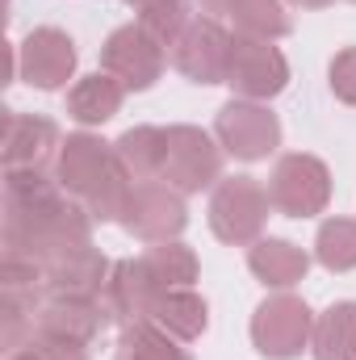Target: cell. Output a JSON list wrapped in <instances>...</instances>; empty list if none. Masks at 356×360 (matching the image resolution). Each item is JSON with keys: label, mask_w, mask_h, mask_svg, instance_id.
I'll return each instance as SVG.
<instances>
[{"label": "cell", "mask_w": 356, "mask_h": 360, "mask_svg": "<svg viewBox=\"0 0 356 360\" xmlns=\"http://www.w3.org/2000/svg\"><path fill=\"white\" fill-rule=\"evenodd\" d=\"M113 264L92 248H76L59 260H51L42 269V285H46V297H84V302H101L105 293V281H109Z\"/></svg>", "instance_id": "15"}, {"label": "cell", "mask_w": 356, "mask_h": 360, "mask_svg": "<svg viewBox=\"0 0 356 360\" xmlns=\"http://www.w3.org/2000/svg\"><path fill=\"white\" fill-rule=\"evenodd\" d=\"M352 4H356V0H352Z\"/></svg>", "instance_id": "31"}, {"label": "cell", "mask_w": 356, "mask_h": 360, "mask_svg": "<svg viewBox=\"0 0 356 360\" xmlns=\"http://www.w3.org/2000/svg\"><path fill=\"white\" fill-rule=\"evenodd\" d=\"M59 126L42 113H17L8 109L4 113V126H0V160H4V172H25V168H38V172H51V164L59 160Z\"/></svg>", "instance_id": "12"}, {"label": "cell", "mask_w": 356, "mask_h": 360, "mask_svg": "<svg viewBox=\"0 0 356 360\" xmlns=\"http://www.w3.org/2000/svg\"><path fill=\"white\" fill-rule=\"evenodd\" d=\"M222 176V143H214L201 126H168L164 184L177 193H201Z\"/></svg>", "instance_id": "10"}, {"label": "cell", "mask_w": 356, "mask_h": 360, "mask_svg": "<svg viewBox=\"0 0 356 360\" xmlns=\"http://www.w3.org/2000/svg\"><path fill=\"white\" fill-rule=\"evenodd\" d=\"M122 96H126V89L109 72H96V76L76 80V89L68 92V113L80 126H105L122 109Z\"/></svg>", "instance_id": "22"}, {"label": "cell", "mask_w": 356, "mask_h": 360, "mask_svg": "<svg viewBox=\"0 0 356 360\" xmlns=\"http://www.w3.org/2000/svg\"><path fill=\"white\" fill-rule=\"evenodd\" d=\"M189 222L184 193L164 180H139L130 188V201L122 210V226L143 243H172Z\"/></svg>", "instance_id": "8"}, {"label": "cell", "mask_w": 356, "mask_h": 360, "mask_svg": "<svg viewBox=\"0 0 356 360\" xmlns=\"http://www.w3.org/2000/svg\"><path fill=\"white\" fill-rule=\"evenodd\" d=\"M17 59H21V80L34 84V89L51 92V89H63L76 72V42L55 30V25H38L25 34V42L17 46Z\"/></svg>", "instance_id": "13"}, {"label": "cell", "mask_w": 356, "mask_h": 360, "mask_svg": "<svg viewBox=\"0 0 356 360\" xmlns=\"http://www.w3.org/2000/svg\"><path fill=\"white\" fill-rule=\"evenodd\" d=\"M101 68H105L126 92H143L164 76V46H160L139 21H130V25H117V30L105 38V46H101Z\"/></svg>", "instance_id": "9"}, {"label": "cell", "mask_w": 356, "mask_h": 360, "mask_svg": "<svg viewBox=\"0 0 356 360\" xmlns=\"http://www.w3.org/2000/svg\"><path fill=\"white\" fill-rule=\"evenodd\" d=\"M214 139L222 143L227 155L256 164L281 147V122L260 101H227L214 117Z\"/></svg>", "instance_id": "6"}, {"label": "cell", "mask_w": 356, "mask_h": 360, "mask_svg": "<svg viewBox=\"0 0 356 360\" xmlns=\"http://www.w3.org/2000/svg\"><path fill=\"white\" fill-rule=\"evenodd\" d=\"M113 360H193V356L180 348V340H172L164 327H155L151 319H143V323L122 327L117 356Z\"/></svg>", "instance_id": "24"}, {"label": "cell", "mask_w": 356, "mask_h": 360, "mask_svg": "<svg viewBox=\"0 0 356 360\" xmlns=\"http://www.w3.org/2000/svg\"><path fill=\"white\" fill-rule=\"evenodd\" d=\"M231 30L214 17H193V25L172 42V68L189 84H227Z\"/></svg>", "instance_id": "11"}, {"label": "cell", "mask_w": 356, "mask_h": 360, "mask_svg": "<svg viewBox=\"0 0 356 360\" xmlns=\"http://www.w3.org/2000/svg\"><path fill=\"white\" fill-rule=\"evenodd\" d=\"M314 260L327 272L356 269V218H327L314 235Z\"/></svg>", "instance_id": "25"}, {"label": "cell", "mask_w": 356, "mask_h": 360, "mask_svg": "<svg viewBox=\"0 0 356 360\" xmlns=\"http://www.w3.org/2000/svg\"><path fill=\"white\" fill-rule=\"evenodd\" d=\"M314 360H356V302H336L314 319Z\"/></svg>", "instance_id": "21"}, {"label": "cell", "mask_w": 356, "mask_h": 360, "mask_svg": "<svg viewBox=\"0 0 356 360\" xmlns=\"http://www.w3.org/2000/svg\"><path fill=\"white\" fill-rule=\"evenodd\" d=\"M268 188L252 176H231V180H218L214 197H210V231L222 239V243H256L260 231L268 222Z\"/></svg>", "instance_id": "4"}, {"label": "cell", "mask_w": 356, "mask_h": 360, "mask_svg": "<svg viewBox=\"0 0 356 360\" xmlns=\"http://www.w3.org/2000/svg\"><path fill=\"white\" fill-rule=\"evenodd\" d=\"M89 205L72 201L55 172H4V252L34 264H51L92 243Z\"/></svg>", "instance_id": "1"}, {"label": "cell", "mask_w": 356, "mask_h": 360, "mask_svg": "<svg viewBox=\"0 0 356 360\" xmlns=\"http://www.w3.org/2000/svg\"><path fill=\"white\" fill-rule=\"evenodd\" d=\"M268 197H272V210L285 218H314L331 201V172L319 155L289 151L276 160L268 176Z\"/></svg>", "instance_id": "3"}, {"label": "cell", "mask_w": 356, "mask_h": 360, "mask_svg": "<svg viewBox=\"0 0 356 360\" xmlns=\"http://www.w3.org/2000/svg\"><path fill=\"white\" fill-rule=\"evenodd\" d=\"M201 8L214 21H231L235 34H252V38H268V42L289 34L285 0H201Z\"/></svg>", "instance_id": "17"}, {"label": "cell", "mask_w": 356, "mask_h": 360, "mask_svg": "<svg viewBox=\"0 0 356 360\" xmlns=\"http://www.w3.org/2000/svg\"><path fill=\"white\" fill-rule=\"evenodd\" d=\"M160 293L164 289L151 281V272L143 269V260H117L113 272H109V281H105V293H101L105 323H113V327L143 323Z\"/></svg>", "instance_id": "14"}, {"label": "cell", "mask_w": 356, "mask_h": 360, "mask_svg": "<svg viewBox=\"0 0 356 360\" xmlns=\"http://www.w3.org/2000/svg\"><path fill=\"white\" fill-rule=\"evenodd\" d=\"M126 4H139V8H143V4H151V0H126Z\"/></svg>", "instance_id": "30"}, {"label": "cell", "mask_w": 356, "mask_h": 360, "mask_svg": "<svg viewBox=\"0 0 356 360\" xmlns=\"http://www.w3.org/2000/svg\"><path fill=\"white\" fill-rule=\"evenodd\" d=\"M55 176H59L68 197L89 205L96 222H122V210L130 201L134 180L117 164L113 143H101L89 130L68 134L59 147V160H55Z\"/></svg>", "instance_id": "2"}, {"label": "cell", "mask_w": 356, "mask_h": 360, "mask_svg": "<svg viewBox=\"0 0 356 360\" xmlns=\"http://www.w3.org/2000/svg\"><path fill=\"white\" fill-rule=\"evenodd\" d=\"M248 269L272 289H289V285H298L306 276L310 256L298 243H289V239H256L248 248Z\"/></svg>", "instance_id": "20"}, {"label": "cell", "mask_w": 356, "mask_h": 360, "mask_svg": "<svg viewBox=\"0 0 356 360\" xmlns=\"http://www.w3.org/2000/svg\"><path fill=\"white\" fill-rule=\"evenodd\" d=\"M8 360H89V352L76 348V344H59V340L34 335V340H25L17 352H8Z\"/></svg>", "instance_id": "27"}, {"label": "cell", "mask_w": 356, "mask_h": 360, "mask_svg": "<svg viewBox=\"0 0 356 360\" xmlns=\"http://www.w3.org/2000/svg\"><path fill=\"white\" fill-rule=\"evenodd\" d=\"M143 269L151 272V281L160 285V289H193V281H197V256H193V248H184V243H151L143 256Z\"/></svg>", "instance_id": "23"}, {"label": "cell", "mask_w": 356, "mask_h": 360, "mask_svg": "<svg viewBox=\"0 0 356 360\" xmlns=\"http://www.w3.org/2000/svg\"><path fill=\"white\" fill-rule=\"evenodd\" d=\"M310 335H314V314L293 293H272L252 314V344L268 360L302 356V348H310Z\"/></svg>", "instance_id": "5"}, {"label": "cell", "mask_w": 356, "mask_h": 360, "mask_svg": "<svg viewBox=\"0 0 356 360\" xmlns=\"http://www.w3.org/2000/svg\"><path fill=\"white\" fill-rule=\"evenodd\" d=\"M105 327H109V323H105L101 302H84V297H46L42 310H38V331H34V335L89 348Z\"/></svg>", "instance_id": "16"}, {"label": "cell", "mask_w": 356, "mask_h": 360, "mask_svg": "<svg viewBox=\"0 0 356 360\" xmlns=\"http://www.w3.org/2000/svg\"><path fill=\"white\" fill-rule=\"evenodd\" d=\"M327 84H331V92H336L344 105H356V46H344V51L331 59Z\"/></svg>", "instance_id": "28"}, {"label": "cell", "mask_w": 356, "mask_h": 360, "mask_svg": "<svg viewBox=\"0 0 356 360\" xmlns=\"http://www.w3.org/2000/svg\"><path fill=\"white\" fill-rule=\"evenodd\" d=\"M293 4H302V8H327V4H336V0H293Z\"/></svg>", "instance_id": "29"}, {"label": "cell", "mask_w": 356, "mask_h": 360, "mask_svg": "<svg viewBox=\"0 0 356 360\" xmlns=\"http://www.w3.org/2000/svg\"><path fill=\"white\" fill-rule=\"evenodd\" d=\"M155 327H164L172 340L180 344H189V340H197L205 327H210V306H205V297L201 293H193V289H164L155 302H151V314H147Z\"/></svg>", "instance_id": "18"}, {"label": "cell", "mask_w": 356, "mask_h": 360, "mask_svg": "<svg viewBox=\"0 0 356 360\" xmlns=\"http://www.w3.org/2000/svg\"><path fill=\"white\" fill-rule=\"evenodd\" d=\"M139 25L160 46H172L180 34L193 25V0H151V4L139 8Z\"/></svg>", "instance_id": "26"}, {"label": "cell", "mask_w": 356, "mask_h": 360, "mask_svg": "<svg viewBox=\"0 0 356 360\" xmlns=\"http://www.w3.org/2000/svg\"><path fill=\"white\" fill-rule=\"evenodd\" d=\"M117 164L130 172V180H160L164 176V155H168V130L160 126H130L113 143Z\"/></svg>", "instance_id": "19"}, {"label": "cell", "mask_w": 356, "mask_h": 360, "mask_svg": "<svg viewBox=\"0 0 356 360\" xmlns=\"http://www.w3.org/2000/svg\"><path fill=\"white\" fill-rule=\"evenodd\" d=\"M227 84L239 101H272L276 92L289 84V63L285 55L252 34H235L231 38V63H227Z\"/></svg>", "instance_id": "7"}]
</instances>
